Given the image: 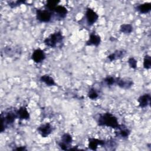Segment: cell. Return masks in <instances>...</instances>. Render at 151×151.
Returning a JSON list of instances; mask_svg holds the SVG:
<instances>
[{
	"instance_id": "cell-1",
	"label": "cell",
	"mask_w": 151,
	"mask_h": 151,
	"mask_svg": "<svg viewBox=\"0 0 151 151\" xmlns=\"http://www.w3.org/2000/svg\"><path fill=\"white\" fill-rule=\"evenodd\" d=\"M97 124L100 126H106L115 129H118L120 125L117 117L109 112L99 115L97 119Z\"/></svg>"
},
{
	"instance_id": "cell-2",
	"label": "cell",
	"mask_w": 151,
	"mask_h": 151,
	"mask_svg": "<svg viewBox=\"0 0 151 151\" xmlns=\"http://www.w3.org/2000/svg\"><path fill=\"white\" fill-rule=\"evenodd\" d=\"M64 38L62 32L58 31L45 38L44 40V44L48 47L55 48L58 44L63 42Z\"/></svg>"
},
{
	"instance_id": "cell-3",
	"label": "cell",
	"mask_w": 151,
	"mask_h": 151,
	"mask_svg": "<svg viewBox=\"0 0 151 151\" xmlns=\"http://www.w3.org/2000/svg\"><path fill=\"white\" fill-rule=\"evenodd\" d=\"M17 118V114L15 113V111H8L4 114L2 113L1 114V132H3L5 128L11 125L14 123L15 119Z\"/></svg>"
},
{
	"instance_id": "cell-4",
	"label": "cell",
	"mask_w": 151,
	"mask_h": 151,
	"mask_svg": "<svg viewBox=\"0 0 151 151\" xmlns=\"http://www.w3.org/2000/svg\"><path fill=\"white\" fill-rule=\"evenodd\" d=\"M35 14L37 19L40 22H49L52 18V12L47 9H37Z\"/></svg>"
},
{
	"instance_id": "cell-5",
	"label": "cell",
	"mask_w": 151,
	"mask_h": 151,
	"mask_svg": "<svg viewBox=\"0 0 151 151\" xmlns=\"http://www.w3.org/2000/svg\"><path fill=\"white\" fill-rule=\"evenodd\" d=\"M72 142V136L69 133H65L62 135L61 141L58 143V145L62 150H66L69 149L68 147L70 146Z\"/></svg>"
},
{
	"instance_id": "cell-6",
	"label": "cell",
	"mask_w": 151,
	"mask_h": 151,
	"mask_svg": "<svg viewBox=\"0 0 151 151\" xmlns=\"http://www.w3.org/2000/svg\"><path fill=\"white\" fill-rule=\"evenodd\" d=\"M85 16L87 23L88 25H93L99 19V15L90 8H87Z\"/></svg>"
},
{
	"instance_id": "cell-7",
	"label": "cell",
	"mask_w": 151,
	"mask_h": 151,
	"mask_svg": "<svg viewBox=\"0 0 151 151\" xmlns=\"http://www.w3.org/2000/svg\"><path fill=\"white\" fill-rule=\"evenodd\" d=\"M37 131L42 137H47L52 132V126L49 123L41 124L37 128Z\"/></svg>"
},
{
	"instance_id": "cell-8",
	"label": "cell",
	"mask_w": 151,
	"mask_h": 151,
	"mask_svg": "<svg viewBox=\"0 0 151 151\" xmlns=\"http://www.w3.org/2000/svg\"><path fill=\"white\" fill-rule=\"evenodd\" d=\"M45 54L44 51L40 49H35L31 54V59L35 63H40L45 59Z\"/></svg>"
},
{
	"instance_id": "cell-9",
	"label": "cell",
	"mask_w": 151,
	"mask_h": 151,
	"mask_svg": "<svg viewBox=\"0 0 151 151\" xmlns=\"http://www.w3.org/2000/svg\"><path fill=\"white\" fill-rule=\"evenodd\" d=\"M116 84L121 88L128 89L133 86V81L129 78L118 77L116 79Z\"/></svg>"
},
{
	"instance_id": "cell-10",
	"label": "cell",
	"mask_w": 151,
	"mask_h": 151,
	"mask_svg": "<svg viewBox=\"0 0 151 151\" xmlns=\"http://www.w3.org/2000/svg\"><path fill=\"white\" fill-rule=\"evenodd\" d=\"M88 146L89 149L93 150H96L98 146H105L106 141L104 140H101V139H98L93 137H89L88 139Z\"/></svg>"
},
{
	"instance_id": "cell-11",
	"label": "cell",
	"mask_w": 151,
	"mask_h": 151,
	"mask_svg": "<svg viewBox=\"0 0 151 151\" xmlns=\"http://www.w3.org/2000/svg\"><path fill=\"white\" fill-rule=\"evenodd\" d=\"M151 100V96L149 93H146L140 96L138 99L137 101L139 103V106L141 108H145L150 105Z\"/></svg>"
},
{
	"instance_id": "cell-12",
	"label": "cell",
	"mask_w": 151,
	"mask_h": 151,
	"mask_svg": "<svg viewBox=\"0 0 151 151\" xmlns=\"http://www.w3.org/2000/svg\"><path fill=\"white\" fill-rule=\"evenodd\" d=\"M101 42L100 37L96 34L95 32H92L90 34L89 38L86 42V45L91 46L94 45L97 47Z\"/></svg>"
},
{
	"instance_id": "cell-13",
	"label": "cell",
	"mask_w": 151,
	"mask_h": 151,
	"mask_svg": "<svg viewBox=\"0 0 151 151\" xmlns=\"http://www.w3.org/2000/svg\"><path fill=\"white\" fill-rule=\"evenodd\" d=\"M117 130H118V131L115 132L116 136L120 137L123 139L127 138L130 134V130L123 124H120L119 127L117 129Z\"/></svg>"
},
{
	"instance_id": "cell-14",
	"label": "cell",
	"mask_w": 151,
	"mask_h": 151,
	"mask_svg": "<svg viewBox=\"0 0 151 151\" xmlns=\"http://www.w3.org/2000/svg\"><path fill=\"white\" fill-rule=\"evenodd\" d=\"M17 118L20 120H28L30 117L29 113L27 110V109L24 107H21L19 109L15 111Z\"/></svg>"
},
{
	"instance_id": "cell-15",
	"label": "cell",
	"mask_w": 151,
	"mask_h": 151,
	"mask_svg": "<svg viewBox=\"0 0 151 151\" xmlns=\"http://www.w3.org/2000/svg\"><path fill=\"white\" fill-rule=\"evenodd\" d=\"M54 12L55 13L58 17L61 19H64L66 17V15L68 13V10L64 6L58 5L55 7Z\"/></svg>"
},
{
	"instance_id": "cell-16",
	"label": "cell",
	"mask_w": 151,
	"mask_h": 151,
	"mask_svg": "<svg viewBox=\"0 0 151 151\" xmlns=\"http://www.w3.org/2000/svg\"><path fill=\"white\" fill-rule=\"evenodd\" d=\"M125 54H126V51L123 50H116L114 52L109 55L107 56V58L109 60V61H113L117 59H120L123 58Z\"/></svg>"
},
{
	"instance_id": "cell-17",
	"label": "cell",
	"mask_w": 151,
	"mask_h": 151,
	"mask_svg": "<svg viewBox=\"0 0 151 151\" xmlns=\"http://www.w3.org/2000/svg\"><path fill=\"white\" fill-rule=\"evenodd\" d=\"M136 9L140 14H147L151 10V3L145 2L143 4H139L136 7Z\"/></svg>"
},
{
	"instance_id": "cell-18",
	"label": "cell",
	"mask_w": 151,
	"mask_h": 151,
	"mask_svg": "<svg viewBox=\"0 0 151 151\" xmlns=\"http://www.w3.org/2000/svg\"><path fill=\"white\" fill-rule=\"evenodd\" d=\"M40 80L45 84L47 86H56V83L54 78L48 74H44L40 77Z\"/></svg>"
},
{
	"instance_id": "cell-19",
	"label": "cell",
	"mask_w": 151,
	"mask_h": 151,
	"mask_svg": "<svg viewBox=\"0 0 151 151\" xmlns=\"http://www.w3.org/2000/svg\"><path fill=\"white\" fill-rule=\"evenodd\" d=\"M60 2L59 1L55 0H49L47 1L46 4L45 5V9L52 12H54L55 7L58 5V4Z\"/></svg>"
},
{
	"instance_id": "cell-20",
	"label": "cell",
	"mask_w": 151,
	"mask_h": 151,
	"mask_svg": "<svg viewBox=\"0 0 151 151\" xmlns=\"http://www.w3.org/2000/svg\"><path fill=\"white\" fill-rule=\"evenodd\" d=\"M120 31L124 34H129L133 31V26L130 24H123L120 27Z\"/></svg>"
},
{
	"instance_id": "cell-21",
	"label": "cell",
	"mask_w": 151,
	"mask_h": 151,
	"mask_svg": "<svg viewBox=\"0 0 151 151\" xmlns=\"http://www.w3.org/2000/svg\"><path fill=\"white\" fill-rule=\"evenodd\" d=\"M143 67L146 70L151 68V57L149 55L146 54L143 58Z\"/></svg>"
},
{
	"instance_id": "cell-22",
	"label": "cell",
	"mask_w": 151,
	"mask_h": 151,
	"mask_svg": "<svg viewBox=\"0 0 151 151\" xmlns=\"http://www.w3.org/2000/svg\"><path fill=\"white\" fill-rule=\"evenodd\" d=\"M116 78L111 76H108L106 77H105L103 80L104 83L108 86H111L113 84H116Z\"/></svg>"
},
{
	"instance_id": "cell-23",
	"label": "cell",
	"mask_w": 151,
	"mask_h": 151,
	"mask_svg": "<svg viewBox=\"0 0 151 151\" xmlns=\"http://www.w3.org/2000/svg\"><path fill=\"white\" fill-rule=\"evenodd\" d=\"M87 96L90 99L95 100L99 97V94L96 91V90L94 88L92 87L89 89L88 92L87 93Z\"/></svg>"
},
{
	"instance_id": "cell-24",
	"label": "cell",
	"mask_w": 151,
	"mask_h": 151,
	"mask_svg": "<svg viewBox=\"0 0 151 151\" xmlns=\"http://www.w3.org/2000/svg\"><path fill=\"white\" fill-rule=\"evenodd\" d=\"M128 64L129 65L130 68H133V69H136L137 68V60L134 58V57H130L128 59Z\"/></svg>"
},
{
	"instance_id": "cell-25",
	"label": "cell",
	"mask_w": 151,
	"mask_h": 151,
	"mask_svg": "<svg viewBox=\"0 0 151 151\" xmlns=\"http://www.w3.org/2000/svg\"><path fill=\"white\" fill-rule=\"evenodd\" d=\"M25 2V1H10V2H8V5L9 6L13 8H15L22 4H24Z\"/></svg>"
},
{
	"instance_id": "cell-26",
	"label": "cell",
	"mask_w": 151,
	"mask_h": 151,
	"mask_svg": "<svg viewBox=\"0 0 151 151\" xmlns=\"http://www.w3.org/2000/svg\"><path fill=\"white\" fill-rule=\"evenodd\" d=\"M14 150H18V151H23V150H26V147L25 146H19V147H17L15 149H14Z\"/></svg>"
}]
</instances>
